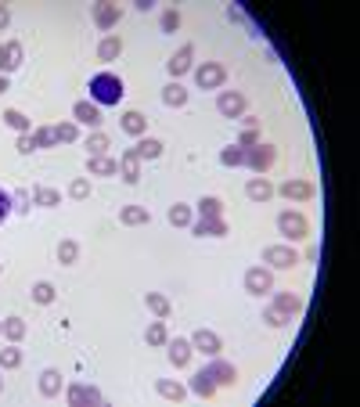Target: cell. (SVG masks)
<instances>
[{"label": "cell", "mask_w": 360, "mask_h": 407, "mask_svg": "<svg viewBox=\"0 0 360 407\" xmlns=\"http://www.w3.org/2000/svg\"><path fill=\"white\" fill-rule=\"evenodd\" d=\"M11 90V83H8V76H0V94H8Z\"/></svg>", "instance_id": "obj_54"}, {"label": "cell", "mask_w": 360, "mask_h": 407, "mask_svg": "<svg viewBox=\"0 0 360 407\" xmlns=\"http://www.w3.org/2000/svg\"><path fill=\"white\" fill-rule=\"evenodd\" d=\"M205 371L213 375V382H217L220 389H234V386H238V368H234L231 361H220V357H209Z\"/></svg>", "instance_id": "obj_13"}, {"label": "cell", "mask_w": 360, "mask_h": 407, "mask_svg": "<svg viewBox=\"0 0 360 407\" xmlns=\"http://www.w3.org/2000/svg\"><path fill=\"white\" fill-rule=\"evenodd\" d=\"M108 148H112V137H108L105 130L86 134V151H90V155H108Z\"/></svg>", "instance_id": "obj_41"}, {"label": "cell", "mask_w": 360, "mask_h": 407, "mask_svg": "<svg viewBox=\"0 0 360 407\" xmlns=\"http://www.w3.org/2000/svg\"><path fill=\"white\" fill-rule=\"evenodd\" d=\"M62 393H65V375L58 368H44L40 371V396L44 400H58Z\"/></svg>", "instance_id": "obj_17"}, {"label": "cell", "mask_w": 360, "mask_h": 407, "mask_svg": "<svg viewBox=\"0 0 360 407\" xmlns=\"http://www.w3.org/2000/svg\"><path fill=\"white\" fill-rule=\"evenodd\" d=\"M155 393H159L162 400H173V403H184V400H188V386L180 382V379H159V382H155Z\"/></svg>", "instance_id": "obj_26"}, {"label": "cell", "mask_w": 360, "mask_h": 407, "mask_svg": "<svg viewBox=\"0 0 360 407\" xmlns=\"http://www.w3.org/2000/svg\"><path fill=\"white\" fill-rule=\"evenodd\" d=\"M220 166H227V170H238V166H245V148H238V144H227V148H220Z\"/></svg>", "instance_id": "obj_40"}, {"label": "cell", "mask_w": 360, "mask_h": 407, "mask_svg": "<svg viewBox=\"0 0 360 407\" xmlns=\"http://www.w3.org/2000/svg\"><path fill=\"white\" fill-rule=\"evenodd\" d=\"M180 22H184V18H180V11L176 8H162L159 11V29H162V33H176V29H180Z\"/></svg>", "instance_id": "obj_42"}, {"label": "cell", "mask_w": 360, "mask_h": 407, "mask_svg": "<svg viewBox=\"0 0 360 407\" xmlns=\"http://www.w3.org/2000/svg\"><path fill=\"white\" fill-rule=\"evenodd\" d=\"M144 306L152 310L155 318H162V321H169V318H173V303H169L162 292H144Z\"/></svg>", "instance_id": "obj_32"}, {"label": "cell", "mask_w": 360, "mask_h": 407, "mask_svg": "<svg viewBox=\"0 0 360 407\" xmlns=\"http://www.w3.org/2000/svg\"><path fill=\"white\" fill-rule=\"evenodd\" d=\"M33 137H37V148H40V151H44V148H58L54 127H33Z\"/></svg>", "instance_id": "obj_46"}, {"label": "cell", "mask_w": 360, "mask_h": 407, "mask_svg": "<svg viewBox=\"0 0 360 407\" xmlns=\"http://www.w3.org/2000/svg\"><path fill=\"white\" fill-rule=\"evenodd\" d=\"M90 18H94V25H98L101 33L108 37L112 29L119 25V18H123V8H119V4H112V0H98V4L90 8Z\"/></svg>", "instance_id": "obj_8"}, {"label": "cell", "mask_w": 360, "mask_h": 407, "mask_svg": "<svg viewBox=\"0 0 360 407\" xmlns=\"http://www.w3.org/2000/svg\"><path fill=\"white\" fill-rule=\"evenodd\" d=\"M0 393H4V379H0Z\"/></svg>", "instance_id": "obj_55"}, {"label": "cell", "mask_w": 360, "mask_h": 407, "mask_svg": "<svg viewBox=\"0 0 360 407\" xmlns=\"http://www.w3.org/2000/svg\"><path fill=\"white\" fill-rule=\"evenodd\" d=\"M119 54H123V37L119 33H108L98 40V61H115Z\"/></svg>", "instance_id": "obj_31"}, {"label": "cell", "mask_w": 360, "mask_h": 407, "mask_svg": "<svg viewBox=\"0 0 360 407\" xmlns=\"http://www.w3.org/2000/svg\"><path fill=\"white\" fill-rule=\"evenodd\" d=\"M8 25H11V8H8V4H0V33H4Z\"/></svg>", "instance_id": "obj_52"}, {"label": "cell", "mask_w": 360, "mask_h": 407, "mask_svg": "<svg viewBox=\"0 0 360 407\" xmlns=\"http://www.w3.org/2000/svg\"><path fill=\"white\" fill-rule=\"evenodd\" d=\"M166 350H169V364H173V368H188L191 357H195L191 339H184V335H173V339L166 342Z\"/></svg>", "instance_id": "obj_18"}, {"label": "cell", "mask_w": 360, "mask_h": 407, "mask_svg": "<svg viewBox=\"0 0 360 407\" xmlns=\"http://www.w3.org/2000/svg\"><path fill=\"white\" fill-rule=\"evenodd\" d=\"M86 94H90V101H94L98 108H115L127 98V83L115 73H94L90 83H86Z\"/></svg>", "instance_id": "obj_1"}, {"label": "cell", "mask_w": 360, "mask_h": 407, "mask_svg": "<svg viewBox=\"0 0 360 407\" xmlns=\"http://www.w3.org/2000/svg\"><path fill=\"white\" fill-rule=\"evenodd\" d=\"M119 177H123L130 187L141 184V159H137V151H134V148H127L123 155H119Z\"/></svg>", "instance_id": "obj_21"}, {"label": "cell", "mask_w": 360, "mask_h": 407, "mask_svg": "<svg viewBox=\"0 0 360 407\" xmlns=\"http://www.w3.org/2000/svg\"><path fill=\"white\" fill-rule=\"evenodd\" d=\"M242 285H245V292L256 296V299H259V296H270V292H274V270L263 267V263H256V267L245 270Z\"/></svg>", "instance_id": "obj_5"}, {"label": "cell", "mask_w": 360, "mask_h": 407, "mask_svg": "<svg viewBox=\"0 0 360 407\" xmlns=\"http://www.w3.org/2000/svg\"><path fill=\"white\" fill-rule=\"evenodd\" d=\"M238 123H242V130H259V115H242Z\"/></svg>", "instance_id": "obj_51"}, {"label": "cell", "mask_w": 360, "mask_h": 407, "mask_svg": "<svg viewBox=\"0 0 360 407\" xmlns=\"http://www.w3.org/2000/svg\"><path fill=\"white\" fill-rule=\"evenodd\" d=\"M191 209H195V216H224V199L220 195H202Z\"/></svg>", "instance_id": "obj_35"}, {"label": "cell", "mask_w": 360, "mask_h": 407, "mask_svg": "<svg viewBox=\"0 0 360 407\" xmlns=\"http://www.w3.org/2000/svg\"><path fill=\"white\" fill-rule=\"evenodd\" d=\"M76 260H79V242L76 238H62V242H58V263L72 267Z\"/></svg>", "instance_id": "obj_39"}, {"label": "cell", "mask_w": 360, "mask_h": 407, "mask_svg": "<svg viewBox=\"0 0 360 407\" xmlns=\"http://www.w3.org/2000/svg\"><path fill=\"white\" fill-rule=\"evenodd\" d=\"M259 141H263V134H259V130H242L234 144H238V148H256Z\"/></svg>", "instance_id": "obj_49"}, {"label": "cell", "mask_w": 360, "mask_h": 407, "mask_svg": "<svg viewBox=\"0 0 360 407\" xmlns=\"http://www.w3.org/2000/svg\"><path fill=\"white\" fill-rule=\"evenodd\" d=\"M65 400L72 403V407H98L105 396H101V389L98 386H86V382H72L69 389H65Z\"/></svg>", "instance_id": "obj_14"}, {"label": "cell", "mask_w": 360, "mask_h": 407, "mask_svg": "<svg viewBox=\"0 0 360 407\" xmlns=\"http://www.w3.org/2000/svg\"><path fill=\"white\" fill-rule=\"evenodd\" d=\"M0 335H4L8 342H22V339L29 335V325H25L22 318L11 314V318H4V328H0Z\"/></svg>", "instance_id": "obj_38"}, {"label": "cell", "mask_w": 360, "mask_h": 407, "mask_svg": "<svg viewBox=\"0 0 360 407\" xmlns=\"http://www.w3.org/2000/svg\"><path fill=\"white\" fill-rule=\"evenodd\" d=\"M307 260H310V263L321 260V245H310V249H307Z\"/></svg>", "instance_id": "obj_53"}, {"label": "cell", "mask_w": 360, "mask_h": 407, "mask_svg": "<svg viewBox=\"0 0 360 407\" xmlns=\"http://www.w3.org/2000/svg\"><path fill=\"white\" fill-rule=\"evenodd\" d=\"M119 127H123V134H130V137H144L148 134V115L137 112V108H127L123 119H119Z\"/></svg>", "instance_id": "obj_23"}, {"label": "cell", "mask_w": 360, "mask_h": 407, "mask_svg": "<svg viewBox=\"0 0 360 407\" xmlns=\"http://www.w3.org/2000/svg\"><path fill=\"white\" fill-rule=\"evenodd\" d=\"M166 220L173 224V227H191V220H195V209L188 206V202H173L169 209H166Z\"/></svg>", "instance_id": "obj_30"}, {"label": "cell", "mask_w": 360, "mask_h": 407, "mask_svg": "<svg viewBox=\"0 0 360 407\" xmlns=\"http://www.w3.org/2000/svg\"><path fill=\"white\" fill-rule=\"evenodd\" d=\"M134 151H137V159L141 163H152V159H159V155L166 151V144L159 141V137H137V144H134Z\"/></svg>", "instance_id": "obj_28"}, {"label": "cell", "mask_w": 360, "mask_h": 407, "mask_svg": "<svg viewBox=\"0 0 360 407\" xmlns=\"http://www.w3.org/2000/svg\"><path fill=\"white\" fill-rule=\"evenodd\" d=\"M15 151H18V155H33V151H40V148H37V137H33V134H18Z\"/></svg>", "instance_id": "obj_48"}, {"label": "cell", "mask_w": 360, "mask_h": 407, "mask_svg": "<svg viewBox=\"0 0 360 407\" xmlns=\"http://www.w3.org/2000/svg\"><path fill=\"white\" fill-rule=\"evenodd\" d=\"M188 231H191L195 238H224V234H231V227H227L224 216H195Z\"/></svg>", "instance_id": "obj_12"}, {"label": "cell", "mask_w": 360, "mask_h": 407, "mask_svg": "<svg viewBox=\"0 0 360 407\" xmlns=\"http://www.w3.org/2000/svg\"><path fill=\"white\" fill-rule=\"evenodd\" d=\"M0 328H4V321H0Z\"/></svg>", "instance_id": "obj_57"}, {"label": "cell", "mask_w": 360, "mask_h": 407, "mask_svg": "<svg viewBox=\"0 0 360 407\" xmlns=\"http://www.w3.org/2000/svg\"><path fill=\"white\" fill-rule=\"evenodd\" d=\"M217 112L224 119H242L245 115V94L242 90H217Z\"/></svg>", "instance_id": "obj_11"}, {"label": "cell", "mask_w": 360, "mask_h": 407, "mask_svg": "<svg viewBox=\"0 0 360 407\" xmlns=\"http://www.w3.org/2000/svg\"><path fill=\"white\" fill-rule=\"evenodd\" d=\"M245 199L249 202H270L274 199V184H270L266 177H249L245 180Z\"/></svg>", "instance_id": "obj_22"}, {"label": "cell", "mask_w": 360, "mask_h": 407, "mask_svg": "<svg viewBox=\"0 0 360 407\" xmlns=\"http://www.w3.org/2000/svg\"><path fill=\"white\" fill-rule=\"evenodd\" d=\"M274 195H281L285 202H310V199L317 195V187H314V180H307V177H292V180H285L281 187H274Z\"/></svg>", "instance_id": "obj_7"}, {"label": "cell", "mask_w": 360, "mask_h": 407, "mask_svg": "<svg viewBox=\"0 0 360 407\" xmlns=\"http://www.w3.org/2000/svg\"><path fill=\"white\" fill-rule=\"evenodd\" d=\"M22 61H25L22 40H8V44H0V76H11L15 69H22Z\"/></svg>", "instance_id": "obj_15"}, {"label": "cell", "mask_w": 360, "mask_h": 407, "mask_svg": "<svg viewBox=\"0 0 360 407\" xmlns=\"http://www.w3.org/2000/svg\"><path fill=\"white\" fill-rule=\"evenodd\" d=\"M72 123L76 127H90V130H98L101 127V108L90 101V98H83V101H76L72 105Z\"/></svg>", "instance_id": "obj_16"}, {"label": "cell", "mask_w": 360, "mask_h": 407, "mask_svg": "<svg viewBox=\"0 0 360 407\" xmlns=\"http://www.w3.org/2000/svg\"><path fill=\"white\" fill-rule=\"evenodd\" d=\"M270 296H274V303H270V306H278V310H281V314H288L292 321H295L299 314H303V306H307V303H303V299H299L295 292H270Z\"/></svg>", "instance_id": "obj_24"}, {"label": "cell", "mask_w": 360, "mask_h": 407, "mask_svg": "<svg viewBox=\"0 0 360 407\" xmlns=\"http://www.w3.org/2000/svg\"><path fill=\"white\" fill-rule=\"evenodd\" d=\"M191 69H195V47L191 44H180L169 54V61H166V73H169V80H180V76H188Z\"/></svg>", "instance_id": "obj_9"}, {"label": "cell", "mask_w": 360, "mask_h": 407, "mask_svg": "<svg viewBox=\"0 0 360 407\" xmlns=\"http://www.w3.org/2000/svg\"><path fill=\"white\" fill-rule=\"evenodd\" d=\"M90 192H94V187H90V177H76V180L69 184V199H72V202H86Z\"/></svg>", "instance_id": "obj_43"}, {"label": "cell", "mask_w": 360, "mask_h": 407, "mask_svg": "<svg viewBox=\"0 0 360 407\" xmlns=\"http://www.w3.org/2000/svg\"><path fill=\"white\" fill-rule=\"evenodd\" d=\"M191 76H195L198 90H220L227 83V65L224 61H202V65L191 69Z\"/></svg>", "instance_id": "obj_4"}, {"label": "cell", "mask_w": 360, "mask_h": 407, "mask_svg": "<svg viewBox=\"0 0 360 407\" xmlns=\"http://www.w3.org/2000/svg\"><path fill=\"white\" fill-rule=\"evenodd\" d=\"M188 98H191L188 87H184V83H176V80H169V83L162 87V105H166V108H184Z\"/></svg>", "instance_id": "obj_27"}, {"label": "cell", "mask_w": 360, "mask_h": 407, "mask_svg": "<svg viewBox=\"0 0 360 407\" xmlns=\"http://www.w3.org/2000/svg\"><path fill=\"white\" fill-rule=\"evenodd\" d=\"M54 134H58V141H62V144H76V141H79V127H76L72 119L58 123V127H54Z\"/></svg>", "instance_id": "obj_45"}, {"label": "cell", "mask_w": 360, "mask_h": 407, "mask_svg": "<svg viewBox=\"0 0 360 407\" xmlns=\"http://www.w3.org/2000/svg\"><path fill=\"white\" fill-rule=\"evenodd\" d=\"M11 206H15V213H29V209H33V195H29L25 192V187H18V192H11Z\"/></svg>", "instance_id": "obj_47"}, {"label": "cell", "mask_w": 360, "mask_h": 407, "mask_svg": "<svg viewBox=\"0 0 360 407\" xmlns=\"http://www.w3.org/2000/svg\"><path fill=\"white\" fill-rule=\"evenodd\" d=\"M119 224L123 227H144V224H152V213H148V206H123L119 209Z\"/></svg>", "instance_id": "obj_25"}, {"label": "cell", "mask_w": 360, "mask_h": 407, "mask_svg": "<svg viewBox=\"0 0 360 407\" xmlns=\"http://www.w3.org/2000/svg\"><path fill=\"white\" fill-rule=\"evenodd\" d=\"M0 119H4L15 134H33V123H29V115L22 108H4V112H0Z\"/></svg>", "instance_id": "obj_33"}, {"label": "cell", "mask_w": 360, "mask_h": 407, "mask_svg": "<svg viewBox=\"0 0 360 407\" xmlns=\"http://www.w3.org/2000/svg\"><path fill=\"white\" fill-rule=\"evenodd\" d=\"M29 299H33L37 306H51V303L58 299V289L51 285V281H37V285L29 289Z\"/></svg>", "instance_id": "obj_37"}, {"label": "cell", "mask_w": 360, "mask_h": 407, "mask_svg": "<svg viewBox=\"0 0 360 407\" xmlns=\"http://www.w3.org/2000/svg\"><path fill=\"white\" fill-rule=\"evenodd\" d=\"M263 325H266V328H288V325H292V318H288V314H281L278 306H266V310H263Z\"/></svg>", "instance_id": "obj_44"}, {"label": "cell", "mask_w": 360, "mask_h": 407, "mask_svg": "<svg viewBox=\"0 0 360 407\" xmlns=\"http://www.w3.org/2000/svg\"><path fill=\"white\" fill-rule=\"evenodd\" d=\"M11 213H15V206H11V192H4V187H0V224H4Z\"/></svg>", "instance_id": "obj_50"}, {"label": "cell", "mask_w": 360, "mask_h": 407, "mask_svg": "<svg viewBox=\"0 0 360 407\" xmlns=\"http://www.w3.org/2000/svg\"><path fill=\"white\" fill-rule=\"evenodd\" d=\"M86 177H119V159L115 155H90Z\"/></svg>", "instance_id": "obj_20"}, {"label": "cell", "mask_w": 360, "mask_h": 407, "mask_svg": "<svg viewBox=\"0 0 360 407\" xmlns=\"http://www.w3.org/2000/svg\"><path fill=\"white\" fill-rule=\"evenodd\" d=\"M33 206H40V209H58V206H62V192H58V187H47V184H37V187H33Z\"/></svg>", "instance_id": "obj_29"}, {"label": "cell", "mask_w": 360, "mask_h": 407, "mask_svg": "<svg viewBox=\"0 0 360 407\" xmlns=\"http://www.w3.org/2000/svg\"><path fill=\"white\" fill-rule=\"evenodd\" d=\"M274 163H278V148L270 144V141H259L256 148H245V166H249L256 177H263Z\"/></svg>", "instance_id": "obj_6"}, {"label": "cell", "mask_w": 360, "mask_h": 407, "mask_svg": "<svg viewBox=\"0 0 360 407\" xmlns=\"http://www.w3.org/2000/svg\"><path fill=\"white\" fill-rule=\"evenodd\" d=\"M299 256L295 249H292V242H278V245H266L263 253H259V263L263 267H270V270H292V267H299Z\"/></svg>", "instance_id": "obj_2"}, {"label": "cell", "mask_w": 360, "mask_h": 407, "mask_svg": "<svg viewBox=\"0 0 360 407\" xmlns=\"http://www.w3.org/2000/svg\"><path fill=\"white\" fill-rule=\"evenodd\" d=\"M22 361H25V353H22L18 342H8V346L0 350V371H15V368H22Z\"/></svg>", "instance_id": "obj_36"}, {"label": "cell", "mask_w": 360, "mask_h": 407, "mask_svg": "<svg viewBox=\"0 0 360 407\" xmlns=\"http://www.w3.org/2000/svg\"><path fill=\"white\" fill-rule=\"evenodd\" d=\"M278 234L285 242H307L310 238V220L299 209H281L278 213Z\"/></svg>", "instance_id": "obj_3"}, {"label": "cell", "mask_w": 360, "mask_h": 407, "mask_svg": "<svg viewBox=\"0 0 360 407\" xmlns=\"http://www.w3.org/2000/svg\"><path fill=\"white\" fill-rule=\"evenodd\" d=\"M0 274H4V263H0Z\"/></svg>", "instance_id": "obj_56"}, {"label": "cell", "mask_w": 360, "mask_h": 407, "mask_svg": "<svg viewBox=\"0 0 360 407\" xmlns=\"http://www.w3.org/2000/svg\"><path fill=\"white\" fill-rule=\"evenodd\" d=\"M144 342H148V346H155V350L169 342V328H166V321H162V318H155L152 325L144 328Z\"/></svg>", "instance_id": "obj_34"}, {"label": "cell", "mask_w": 360, "mask_h": 407, "mask_svg": "<svg viewBox=\"0 0 360 407\" xmlns=\"http://www.w3.org/2000/svg\"><path fill=\"white\" fill-rule=\"evenodd\" d=\"M217 382H213V375H209L205 368H198L191 379H188V393H195V396H202V400H213L217 396Z\"/></svg>", "instance_id": "obj_19"}, {"label": "cell", "mask_w": 360, "mask_h": 407, "mask_svg": "<svg viewBox=\"0 0 360 407\" xmlns=\"http://www.w3.org/2000/svg\"><path fill=\"white\" fill-rule=\"evenodd\" d=\"M188 339H191L195 353H202V357H220V350H224V339L213 328H195Z\"/></svg>", "instance_id": "obj_10"}]
</instances>
